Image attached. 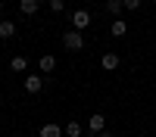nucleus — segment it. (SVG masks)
Listing matches in <instances>:
<instances>
[{
    "label": "nucleus",
    "mask_w": 156,
    "mask_h": 137,
    "mask_svg": "<svg viewBox=\"0 0 156 137\" xmlns=\"http://www.w3.org/2000/svg\"><path fill=\"white\" fill-rule=\"evenodd\" d=\"M37 69H41V72H53L56 69V56H41V59H37Z\"/></svg>",
    "instance_id": "obj_7"
},
{
    "label": "nucleus",
    "mask_w": 156,
    "mask_h": 137,
    "mask_svg": "<svg viewBox=\"0 0 156 137\" xmlns=\"http://www.w3.org/2000/svg\"><path fill=\"white\" fill-rule=\"evenodd\" d=\"M12 34H16V22L3 19V22H0V37H3V41H6V37H12Z\"/></svg>",
    "instance_id": "obj_9"
},
{
    "label": "nucleus",
    "mask_w": 156,
    "mask_h": 137,
    "mask_svg": "<svg viewBox=\"0 0 156 137\" xmlns=\"http://www.w3.org/2000/svg\"><path fill=\"white\" fill-rule=\"evenodd\" d=\"M41 3H44V0H19V9H22V16H34Z\"/></svg>",
    "instance_id": "obj_5"
},
{
    "label": "nucleus",
    "mask_w": 156,
    "mask_h": 137,
    "mask_svg": "<svg viewBox=\"0 0 156 137\" xmlns=\"http://www.w3.org/2000/svg\"><path fill=\"white\" fill-rule=\"evenodd\" d=\"M9 69H12V72H25V69H28V59H25V56H12Z\"/></svg>",
    "instance_id": "obj_11"
},
{
    "label": "nucleus",
    "mask_w": 156,
    "mask_h": 137,
    "mask_svg": "<svg viewBox=\"0 0 156 137\" xmlns=\"http://www.w3.org/2000/svg\"><path fill=\"white\" fill-rule=\"evenodd\" d=\"M0 6H3V0H0Z\"/></svg>",
    "instance_id": "obj_17"
},
{
    "label": "nucleus",
    "mask_w": 156,
    "mask_h": 137,
    "mask_svg": "<svg viewBox=\"0 0 156 137\" xmlns=\"http://www.w3.org/2000/svg\"><path fill=\"white\" fill-rule=\"evenodd\" d=\"M66 137H84V128H81L78 122H69V125H66Z\"/></svg>",
    "instance_id": "obj_10"
},
{
    "label": "nucleus",
    "mask_w": 156,
    "mask_h": 137,
    "mask_svg": "<svg viewBox=\"0 0 156 137\" xmlns=\"http://www.w3.org/2000/svg\"><path fill=\"white\" fill-rule=\"evenodd\" d=\"M125 34H128V25H125L122 19H115V22H112V37H125Z\"/></svg>",
    "instance_id": "obj_12"
},
{
    "label": "nucleus",
    "mask_w": 156,
    "mask_h": 137,
    "mask_svg": "<svg viewBox=\"0 0 156 137\" xmlns=\"http://www.w3.org/2000/svg\"><path fill=\"white\" fill-rule=\"evenodd\" d=\"M100 66L106 72H115V69H119V56H115V53H103L100 56Z\"/></svg>",
    "instance_id": "obj_6"
},
{
    "label": "nucleus",
    "mask_w": 156,
    "mask_h": 137,
    "mask_svg": "<svg viewBox=\"0 0 156 137\" xmlns=\"http://www.w3.org/2000/svg\"><path fill=\"white\" fill-rule=\"evenodd\" d=\"M41 137H62V128L53 125V122H47L44 128H41Z\"/></svg>",
    "instance_id": "obj_8"
},
{
    "label": "nucleus",
    "mask_w": 156,
    "mask_h": 137,
    "mask_svg": "<svg viewBox=\"0 0 156 137\" xmlns=\"http://www.w3.org/2000/svg\"><path fill=\"white\" fill-rule=\"evenodd\" d=\"M62 47H66V50H81L84 47V34L75 31V28H69L66 34H62Z\"/></svg>",
    "instance_id": "obj_1"
},
{
    "label": "nucleus",
    "mask_w": 156,
    "mask_h": 137,
    "mask_svg": "<svg viewBox=\"0 0 156 137\" xmlns=\"http://www.w3.org/2000/svg\"><path fill=\"white\" fill-rule=\"evenodd\" d=\"M50 9H53V12H62L66 6H62V0H50Z\"/></svg>",
    "instance_id": "obj_15"
},
{
    "label": "nucleus",
    "mask_w": 156,
    "mask_h": 137,
    "mask_svg": "<svg viewBox=\"0 0 156 137\" xmlns=\"http://www.w3.org/2000/svg\"><path fill=\"white\" fill-rule=\"evenodd\" d=\"M100 137H112V134H109V131H103V134H100Z\"/></svg>",
    "instance_id": "obj_16"
},
{
    "label": "nucleus",
    "mask_w": 156,
    "mask_h": 137,
    "mask_svg": "<svg viewBox=\"0 0 156 137\" xmlns=\"http://www.w3.org/2000/svg\"><path fill=\"white\" fill-rule=\"evenodd\" d=\"M87 25H90V12H87V9H75V12H72V28H75V31H84Z\"/></svg>",
    "instance_id": "obj_2"
},
{
    "label": "nucleus",
    "mask_w": 156,
    "mask_h": 137,
    "mask_svg": "<svg viewBox=\"0 0 156 137\" xmlns=\"http://www.w3.org/2000/svg\"><path fill=\"white\" fill-rule=\"evenodd\" d=\"M22 87H25V94H41L44 91V78L41 75H28V78L22 81Z\"/></svg>",
    "instance_id": "obj_3"
},
{
    "label": "nucleus",
    "mask_w": 156,
    "mask_h": 137,
    "mask_svg": "<svg viewBox=\"0 0 156 137\" xmlns=\"http://www.w3.org/2000/svg\"><path fill=\"white\" fill-rule=\"evenodd\" d=\"M106 9H109V16H119V12L125 9V3L122 0H106Z\"/></svg>",
    "instance_id": "obj_13"
},
{
    "label": "nucleus",
    "mask_w": 156,
    "mask_h": 137,
    "mask_svg": "<svg viewBox=\"0 0 156 137\" xmlns=\"http://www.w3.org/2000/svg\"><path fill=\"white\" fill-rule=\"evenodd\" d=\"M125 9H140V0H122Z\"/></svg>",
    "instance_id": "obj_14"
},
{
    "label": "nucleus",
    "mask_w": 156,
    "mask_h": 137,
    "mask_svg": "<svg viewBox=\"0 0 156 137\" xmlns=\"http://www.w3.org/2000/svg\"><path fill=\"white\" fill-rule=\"evenodd\" d=\"M87 131L103 134V131H106V115H103V112H94V115L87 118Z\"/></svg>",
    "instance_id": "obj_4"
}]
</instances>
